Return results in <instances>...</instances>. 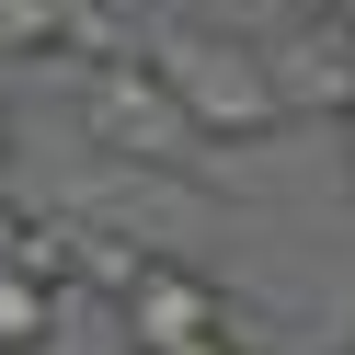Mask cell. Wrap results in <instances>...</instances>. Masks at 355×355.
Segmentation results:
<instances>
[{
  "label": "cell",
  "mask_w": 355,
  "mask_h": 355,
  "mask_svg": "<svg viewBox=\"0 0 355 355\" xmlns=\"http://www.w3.org/2000/svg\"><path fill=\"white\" fill-rule=\"evenodd\" d=\"M80 115H92V138L115 149V161H149V172L207 149V138L184 126V103L161 92V69H149V58H103V69H92V92H80Z\"/></svg>",
  "instance_id": "obj_2"
},
{
  "label": "cell",
  "mask_w": 355,
  "mask_h": 355,
  "mask_svg": "<svg viewBox=\"0 0 355 355\" xmlns=\"http://www.w3.org/2000/svg\"><path fill=\"white\" fill-rule=\"evenodd\" d=\"M184 355H241V332H207V344H184Z\"/></svg>",
  "instance_id": "obj_6"
},
{
  "label": "cell",
  "mask_w": 355,
  "mask_h": 355,
  "mask_svg": "<svg viewBox=\"0 0 355 355\" xmlns=\"http://www.w3.org/2000/svg\"><path fill=\"white\" fill-rule=\"evenodd\" d=\"M24 241H35V218H24V207H0V263L24 252Z\"/></svg>",
  "instance_id": "obj_5"
},
{
  "label": "cell",
  "mask_w": 355,
  "mask_h": 355,
  "mask_svg": "<svg viewBox=\"0 0 355 355\" xmlns=\"http://www.w3.org/2000/svg\"><path fill=\"white\" fill-rule=\"evenodd\" d=\"M58 309H69V286L0 263V355H46V344H58Z\"/></svg>",
  "instance_id": "obj_4"
},
{
  "label": "cell",
  "mask_w": 355,
  "mask_h": 355,
  "mask_svg": "<svg viewBox=\"0 0 355 355\" xmlns=\"http://www.w3.org/2000/svg\"><path fill=\"white\" fill-rule=\"evenodd\" d=\"M115 298H126V344H138V355H184V344H207V332H230L218 286L195 275L184 252H138Z\"/></svg>",
  "instance_id": "obj_3"
},
{
  "label": "cell",
  "mask_w": 355,
  "mask_h": 355,
  "mask_svg": "<svg viewBox=\"0 0 355 355\" xmlns=\"http://www.w3.org/2000/svg\"><path fill=\"white\" fill-rule=\"evenodd\" d=\"M0 149H12V115H0Z\"/></svg>",
  "instance_id": "obj_7"
},
{
  "label": "cell",
  "mask_w": 355,
  "mask_h": 355,
  "mask_svg": "<svg viewBox=\"0 0 355 355\" xmlns=\"http://www.w3.org/2000/svg\"><path fill=\"white\" fill-rule=\"evenodd\" d=\"M149 69H161V92L184 103L195 138H263V126L286 115L275 58L241 46V35H161V46H149Z\"/></svg>",
  "instance_id": "obj_1"
}]
</instances>
